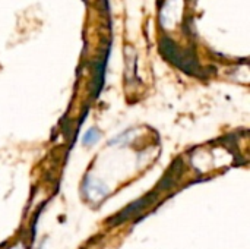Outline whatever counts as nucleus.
I'll use <instances>...</instances> for the list:
<instances>
[{"label": "nucleus", "instance_id": "obj_1", "mask_svg": "<svg viewBox=\"0 0 250 249\" xmlns=\"http://www.w3.org/2000/svg\"><path fill=\"white\" fill-rule=\"evenodd\" d=\"M100 138V134H98V131H95V129H89L88 132H86V135L83 136V144H88V145H91V144H94L97 139Z\"/></svg>", "mask_w": 250, "mask_h": 249}]
</instances>
